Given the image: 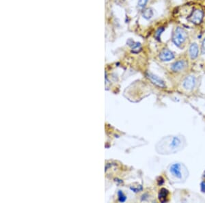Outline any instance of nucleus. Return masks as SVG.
I'll use <instances>...</instances> for the list:
<instances>
[{
  "label": "nucleus",
  "instance_id": "obj_7",
  "mask_svg": "<svg viewBox=\"0 0 205 203\" xmlns=\"http://www.w3.org/2000/svg\"><path fill=\"white\" fill-rule=\"evenodd\" d=\"M159 58L164 62H168L174 58V55L171 51L168 49H164L159 53Z\"/></svg>",
  "mask_w": 205,
  "mask_h": 203
},
{
  "label": "nucleus",
  "instance_id": "obj_14",
  "mask_svg": "<svg viewBox=\"0 0 205 203\" xmlns=\"http://www.w3.org/2000/svg\"><path fill=\"white\" fill-rule=\"evenodd\" d=\"M164 28H163V27H161V28L158 29L157 31L156 32L155 34H154V37H155L157 40H159L161 34H162V32H164Z\"/></svg>",
  "mask_w": 205,
  "mask_h": 203
},
{
  "label": "nucleus",
  "instance_id": "obj_13",
  "mask_svg": "<svg viewBox=\"0 0 205 203\" xmlns=\"http://www.w3.org/2000/svg\"><path fill=\"white\" fill-rule=\"evenodd\" d=\"M118 201L120 202H124L127 200V197L125 196L124 194H123V192L122 191H118Z\"/></svg>",
  "mask_w": 205,
  "mask_h": 203
},
{
  "label": "nucleus",
  "instance_id": "obj_9",
  "mask_svg": "<svg viewBox=\"0 0 205 203\" xmlns=\"http://www.w3.org/2000/svg\"><path fill=\"white\" fill-rule=\"evenodd\" d=\"M127 44L131 47L132 49V52L134 53H138L142 49V46L139 42H135L132 39H129L127 41Z\"/></svg>",
  "mask_w": 205,
  "mask_h": 203
},
{
  "label": "nucleus",
  "instance_id": "obj_16",
  "mask_svg": "<svg viewBox=\"0 0 205 203\" xmlns=\"http://www.w3.org/2000/svg\"><path fill=\"white\" fill-rule=\"evenodd\" d=\"M201 52H202V54H205V38L202 44V48H201Z\"/></svg>",
  "mask_w": 205,
  "mask_h": 203
},
{
  "label": "nucleus",
  "instance_id": "obj_11",
  "mask_svg": "<svg viewBox=\"0 0 205 203\" xmlns=\"http://www.w3.org/2000/svg\"><path fill=\"white\" fill-rule=\"evenodd\" d=\"M168 194H169V191L167 189H165V188H161L159 191V196H158L159 201L161 202H167Z\"/></svg>",
  "mask_w": 205,
  "mask_h": 203
},
{
  "label": "nucleus",
  "instance_id": "obj_1",
  "mask_svg": "<svg viewBox=\"0 0 205 203\" xmlns=\"http://www.w3.org/2000/svg\"><path fill=\"white\" fill-rule=\"evenodd\" d=\"M185 137L181 135L168 136L163 137L157 144V151L161 155L177 153L186 146Z\"/></svg>",
  "mask_w": 205,
  "mask_h": 203
},
{
  "label": "nucleus",
  "instance_id": "obj_18",
  "mask_svg": "<svg viewBox=\"0 0 205 203\" xmlns=\"http://www.w3.org/2000/svg\"><path fill=\"white\" fill-rule=\"evenodd\" d=\"M131 190H134L135 192H138L139 191H140V190H142V187L139 188V189L138 187H136V188H135V187H131Z\"/></svg>",
  "mask_w": 205,
  "mask_h": 203
},
{
  "label": "nucleus",
  "instance_id": "obj_12",
  "mask_svg": "<svg viewBox=\"0 0 205 203\" xmlns=\"http://www.w3.org/2000/svg\"><path fill=\"white\" fill-rule=\"evenodd\" d=\"M153 15V10L151 8H146L142 12V16L146 19H150Z\"/></svg>",
  "mask_w": 205,
  "mask_h": 203
},
{
  "label": "nucleus",
  "instance_id": "obj_3",
  "mask_svg": "<svg viewBox=\"0 0 205 203\" xmlns=\"http://www.w3.org/2000/svg\"><path fill=\"white\" fill-rule=\"evenodd\" d=\"M186 38L187 33L184 30V29L178 27L177 28H176L173 36H172V41H173L176 46L180 47L185 41Z\"/></svg>",
  "mask_w": 205,
  "mask_h": 203
},
{
  "label": "nucleus",
  "instance_id": "obj_10",
  "mask_svg": "<svg viewBox=\"0 0 205 203\" xmlns=\"http://www.w3.org/2000/svg\"><path fill=\"white\" fill-rule=\"evenodd\" d=\"M198 46L196 43H192L189 47V55L192 59H195L198 56Z\"/></svg>",
  "mask_w": 205,
  "mask_h": 203
},
{
  "label": "nucleus",
  "instance_id": "obj_6",
  "mask_svg": "<svg viewBox=\"0 0 205 203\" xmlns=\"http://www.w3.org/2000/svg\"><path fill=\"white\" fill-rule=\"evenodd\" d=\"M196 84V79L193 75H189L183 82V87L188 90H192Z\"/></svg>",
  "mask_w": 205,
  "mask_h": 203
},
{
  "label": "nucleus",
  "instance_id": "obj_8",
  "mask_svg": "<svg viewBox=\"0 0 205 203\" xmlns=\"http://www.w3.org/2000/svg\"><path fill=\"white\" fill-rule=\"evenodd\" d=\"M187 64L185 61L183 60H179L173 64L172 65V70L174 72H179L183 71L186 67Z\"/></svg>",
  "mask_w": 205,
  "mask_h": 203
},
{
  "label": "nucleus",
  "instance_id": "obj_5",
  "mask_svg": "<svg viewBox=\"0 0 205 203\" xmlns=\"http://www.w3.org/2000/svg\"><path fill=\"white\" fill-rule=\"evenodd\" d=\"M146 75V77H148L150 80V82L154 85H156L158 87H160V88H165V84L164 82L156 75H154L153 73H152V72H147Z\"/></svg>",
  "mask_w": 205,
  "mask_h": 203
},
{
  "label": "nucleus",
  "instance_id": "obj_15",
  "mask_svg": "<svg viewBox=\"0 0 205 203\" xmlns=\"http://www.w3.org/2000/svg\"><path fill=\"white\" fill-rule=\"evenodd\" d=\"M148 2V0H139L138 6L140 8H144Z\"/></svg>",
  "mask_w": 205,
  "mask_h": 203
},
{
  "label": "nucleus",
  "instance_id": "obj_17",
  "mask_svg": "<svg viewBox=\"0 0 205 203\" xmlns=\"http://www.w3.org/2000/svg\"><path fill=\"white\" fill-rule=\"evenodd\" d=\"M200 188H201V191L205 193V181H203V182L201 183Z\"/></svg>",
  "mask_w": 205,
  "mask_h": 203
},
{
  "label": "nucleus",
  "instance_id": "obj_2",
  "mask_svg": "<svg viewBox=\"0 0 205 203\" xmlns=\"http://www.w3.org/2000/svg\"><path fill=\"white\" fill-rule=\"evenodd\" d=\"M168 178L172 183H184L189 176V171L186 166L180 162H174L168 166L166 170Z\"/></svg>",
  "mask_w": 205,
  "mask_h": 203
},
{
  "label": "nucleus",
  "instance_id": "obj_4",
  "mask_svg": "<svg viewBox=\"0 0 205 203\" xmlns=\"http://www.w3.org/2000/svg\"><path fill=\"white\" fill-rule=\"evenodd\" d=\"M203 12L200 10H195L192 12V14L188 17V19L190 22L196 25H198L201 23L203 19Z\"/></svg>",
  "mask_w": 205,
  "mask_h": 203
}]
</instances>
